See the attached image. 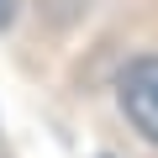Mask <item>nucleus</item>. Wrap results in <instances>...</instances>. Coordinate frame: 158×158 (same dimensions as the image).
Segmentation results:
<instances>
[{
	"mask_svg": "<svg viewBox=\"0 0 158 158\" xmlns=\"http://www.w3.org/2000/svg\"><path fill=\"white\" fill-rule=\"evenodd\" d=\"M11 21H16V0H0V32H6Z\"/></svg>",
	"mask_w": 158,
	"mask_h": 158,
	"instance_id": "obj_2",
	"label": "nucleus"
},
{
	"mask_svg": "<svg viewBox=\"0 0 158 158\" xmlns=\"http://www.w3.org/2000/svg\"><path fill=\"white\" fill-rule=\"evenodd\" d=\"M121 111H127V121L148 142H158V53L153 58H137L121 74Z\"/></svg>",
	"mask_w": 158,
	"mask_h": 158,
	"instance_id": "obj_1",
	"label": "nucleus"
}]
</instances>
